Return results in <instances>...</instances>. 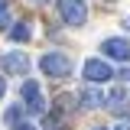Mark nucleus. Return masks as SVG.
I'll use <instances>...</instances> for the list:
<instances>
[{
	"instance_id": "obj_1",
	"label": "nucleus",
	"mask_w": 130,
	"mask_h": 130,
	"mask_svg": "<svg viewBox=\"0 0 130 130\" xmlns=\"http://www.w3.org/2000/svg\"><path fill=\"white\" fill-rule=\"evenodd\" d=\"M39 68L46 75H52V78H65L72 72V62H68V55H62V52H46L39 59Z\"/></svg>"
},
{
	"instance_id": "obj_2",
	"label": "nucleus",
	"mask_w": 130,
	"mask_h": 130,
	"mask_svg": "<svg viewBox=\"0 0 130 130\" xmlns=\"http://www.w3.org/2000/svg\"><path fill=\"white\" fill-rule=\"evenodd\" d=\"M59 16L68 26H81L88 20V7H85V0H59Z\"/></svg>"
},
{
	"instance_id": "obj_3",
	"label": "nucleus",
	"mask_w": 130,
	"mask_h": 130,
	"mask_svg": "<svg viewBox=\"0 0 130 130\" xmlns=\"http://www.w3.org/2000/svg\"><path fill=\"white\" fill-rule=\"evenodd\" d=\"M81 75L91 81V85H101V81H111V78H114L111 65L104 62V59H88V62H85V68H81Z\"/></svg>"
},
{
	"instance_id": "obj_4",
	"label": "nucleus",
	"mask_w": 130,
	"mask_h": 130,
	"mask_svg": "<svg viewBox=\"0 0 130 130\" xmlns=\"http://www.w3.org/2000/svg\"><path fill=\"white\" fill-rule=\"evenodd\" d=\"M23 101H26V107H29L32 114L46 111V98H42V88H39L36 81H26V85H23Z\"/></svg>"
},
{
	"instance_id": "obj_5",
	"label": "nucleus",
	"mask_w": 130,
	"mask_h": 130,
	"mask_svg": "<svg viewBox=\"0 0 130 130\" xmlns=\"http://www.w3.org/2000/svg\"><path fill=\"white\" fill-rule=\"evenodd\" d=\"M104 55H111L117 62H130V42L127 39H104Z\"/></svg>"
},
{
	"instance_id": "obj_6",
	"label": "nucleus",
	"mask_w": 130,
	"mask_h": 130,
	"mask_svg": "<svg viewBox=\"0 0 130 130\" xmlns=\"http://www.w3.org/2000/svg\"><path fill=\"white\" fill-rule=\"evenodd\" d=\"M3 68H7L10 75H26V72H29V59H26L23 52H7V55H3Z\"/></svg>"
},
{
	"instance_id": "obj_7",
	"label": "nucleus",
	"mask_w": 130,
	"mask_h": 130,
	"mask_svg": "<svg viewBox=\"0 0 130 130\" xmlns=\"http://www.w3.org/2000/svg\"><path fill=\"white\" fill-rule=\"evenodd\" d=\"M29 36H32V32H29V23H16L13 29H10V39H13V42H26Z\"/></svg>"
},
{
	"instance_id": "obj_8",
	"label": "nucleus",
	"mask_w": 130,
	"mask_h": 130,
	"mask_svg": "<svg viewBox=\"0 0 130 130\" xmlns=\"http://www.w3.org/2000/svg\"><path fill=\"white\" fill-rule=\"evenodd\" d=\"M101 101H104V98L98 94L94 88H88V91H81V104H85V107H98Z\"/></svg>"
},
{
	"instance_id": "obj_9",
	"label": "nucleus",
	"mask_w": 130,
	"mask_h": 130,
	"mask_svg": "<svg viewBox=\"0 0 130 130\" xmlns=\"http://www.w3.org/2000/svg\"><path fill=\"white\" fill-rule=\"evenodd\" d=\"M7 23H10V3H7V0H0V32L7 29Z\"/></svg>"
},
{
	"instance_id": "obj_10",
	"label": "nucleus",
	"mask_w": 130,
	"mask_h": 130,
	"mask_svg": "<svg viewBox=\"0 0 130 130\" xmlns=\"http://www.w3.org/2000/svg\"><path fill=\"white\" fill-rule=\"evenodd\" d=\"M7 124H20V117H23V107H7Z\"/></svg>"
},
{
	"instance_id": "obj_11",
	"label": "nucleus",
	"mask_w": 130,
	"mask_h": 130,
	"mask_svg": "<svg viewBox=\"0 0 130 130\" xmlns=\"http://www.w3.org/2000/svg\"><path fill=\"white\" fill-rule=\"evenodd\" d=\"M3 91H7V81H3V78H0V98H3Z\"/></svg>"
},
{
	"instance_id": "obj_12",
	"label": "nucleus",
	"mask_w": 130,
	"mask_h": 130,
	"mask_svg": "<svg viewBox=\"0 0 130 130\" xmlns=\"http://www.w3.org/2000/svg\"><path fill=\"white\" fill-rule=\"evenodd\" d=\"M16 130H36V127H29V124H20V127H16Z\"/></svg>"
},
{
	"instance_id": "obj_13",
	"label": "nucleus",
	"mask_w": 130,
	"mask_h": 130,
	"mask_svg": "<svg viewBox=\"0 0 130 130\" xmlns=\"http://www.w3.org/2000/svg\"><path fill=\"white\" fill-rule=\"evenodd\" d=\"M124 26H127V29H130V16H127V20H124Z\"/></svg>"
},
{
	"instance_id": "obj_14",
	"label": "nucleus",
	"mask_w": 130,
	"mask_h": 130,
	"mask_svg": "<svg viewBox=\"0 0 130 130\" xmlns=\"http://www.w3.org/2000/svg\"><path fill=\"white\" fill-rule=\"evenodd\" d=\"M98 130H107V127H98Z\"/></svg>"
},
{
	"instance_id": "obj_15",
	"label": "nucleus",
	"mask_w": 130,
	"mask_h": 130,
	"mask_svg": "<svg viewBox=\"0 0 130 130\" xmlns=\"http://www.w3.org/2000/svg\"><path fill=\"white\" fill-rule=\"evenodd\" d=\"M39 3H42V0H39Z\"/></svg>"
}]
</instances>
